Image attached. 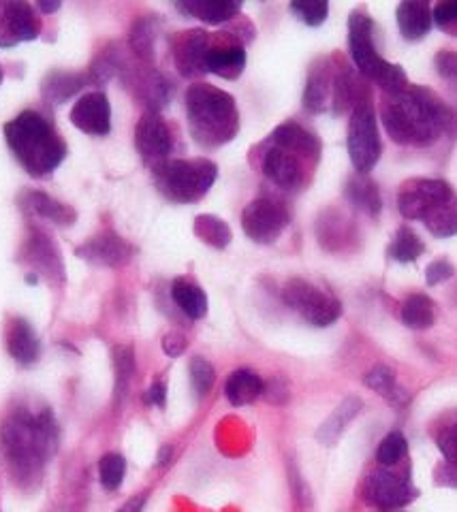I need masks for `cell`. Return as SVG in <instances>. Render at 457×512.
<instances>
[{"label":"cell","mask_w":457,"mask_h":512,"mask_svg":"<svg viewBox=\"0 0 457 512\" xmlns=\"http://www.w3.org/2000/svg\"><path fill=\"white\" fill-rule=\"evenodd\" d=\"M58 440L60 434L52 410H11L0 427V451L15 483L22 487L35 485L45 463L56 455Z\"/></svg>","instance_id":"6da1fadb"},{"label":"cell","mask_w":457,"mask_h":512,"mask_svg":"<svg viewBox=\"0 0 457 512\" xmlns=\"http://www.w3.org/2000/svg\"><path fill=\"white\" fill-rule=\"evenodd\" d=\"M453 109L425 86H408L396 96H385L383 124L391 141L400 146L425 148L455 126Z\"/></svg>","instance_id":"7a4b0ae2"},{"label":"cell","mask_w":457,"mask_h":512,"mask_svg":"<svg viewBox=\"0 0 457 512\" xmlns=\"http://www.w3.org/2000/svg\"><path fill=\"white\" fill-rule=\"evenodd\" d=\"M5 141L30 178L52 175L69 154L54 124L35 109H26L5 124Z\"/></svg>","instance_id":"3957f363"},{"label":"cell","mask_w":457,"mask_h":512,"mask_svg":"<svg viewBox=\"0 0 457 512\" xmlns=\"http://www.w3.org/2000/svg\"><path fill=\"white\" fill-rule=\"evenodd\" d=\"M184 101L188 131L201 148H220L238 135L240 114L229 92L210 84H193Z\"/></svg>","instance_id":"277c9868"},{"label":"cell","mask_w":457,"mask_h":512,"mask_svg":"<svg viewBox=\"0 0 457 512\" xmlns=\"http://www.w3.org/2000/svg\"><path fill=\"white\" fill-rule=\"evenodd\" d=\"M218 178V167L208 158L167 160L154 169V182L161 195L173 203H195L210 192Z\"/></svg>","instance_id":"5b68a950"},{"label":"cell","mask_w":457,"mask_h":512,"mask_svg":"<svg viewBox=\"0 0 457 512\" xmlns=\"http://www.w3.org/2000/svg\"><path fill=\"white\" fill-rule=\"evenodd\" d=\"M346 146H349V156L355 171L361 175H368L376 167L378 158H381V135H378L374 109L368 96H364V99L351 109L349 139H346Z\"/></svg>","instance_id":"8992f818"},{"label":"cell","mask_w":457,"mask_h":512,"mask_svg":"<svg viewBox=\"0 0 457 512\" xmlns=\"http://www.w3.org/2000/svg\"><path fill=\"white\" fill-rule=\"evenodd\" d=\"M282 297H285L287 306L302 314L312 327L334 325L342 314V303L336 297L323 293L321 288L302 278L289 280Z\"/></svg>","instance_id":"52a82bcc"},{"label":"cell","mask_w":457,"mask_h":512,"mask_svg":"<svg viewBox=\"0 0 457 512\" xmlns=\"http://www.w3.org/2000/svg\"><path fill=\"white\" fill-rule=\"evenodd\" d=\"M289 210L270 197L250 201L242 212V229L255 244H274L289 227Z\"/></svg>","instance_id":"ba28073f"},{"label":"cell","mask_w":457,"mask_h":512,"mask_svg":"<svg viewBox=\"0 0 457 512\" xmlns=\"http://www.w3.org/2000/svg\"><path fill=\"white\" fill-rule=\"evenodd\" d=\"M455 195L445 180H408L398 192V210L406 220H425L438 205Z\"/></svg>","instance_id":"9c48e42d"},{"label":"cell","mask_w":457,"mask_h":512,"mask_svg":"<svg viewBox=\"0 0 457 512\" xmlns=\"http://www.w3.org/2000/svg\"><path fill=\"white\" fill-rule=\"evenodd\" d=\"M135 148L148 167L159 169L169 160L173 137L159 111H146L135 126Z\"/></svg>","instance_id":"30bf717a"},{"label":"cell","mask_w":457,"mask_h":512,"mask_svg":"<svg viewBox=\"0 0 457 512\" xmlns=\"http://www.w3.org/2000/svg\"><path fill=\"white\" fill-rule=\"evenodd\" d=\"M41 28V18L33 5L22 0H0V47L35 41Z\"/></svg>","instance_id":"8fae6325"},{"label":"cell","mask_w":457,"mask_h":512,"mask_svg":"<svg viewBox=\"0 0 457 512\" xmlns=\"http://www.w3.org/2000/svg\"><path fill=\"white\" fill-rule=\"evenodd\" d=\"M349 50L355 67L374 82L376 75L383 71L387 60L376 52L374 24L370 15L364 11H353L349 18Z\"/></svg>","instance_id":"7c38bea8"},{"label":"cell","mask_w":457,"mask_h":512,"mask_svg":"<svg viewBox=\"0 0 457 512\" xmlns=\"http://www.w3.org/2000/svg\"><path fill=\"white\" fill-rule=\"evenodd\" d=\"M417 495L419 491L413 487L411 480L391 472L389 468L370 474L366 480V500L383 510L404 508L415 502Z\"/></svg>","instance_id":"4fadbf2b"},{"label":"cell","mask_w":457,"mask_h":512,"mask_svg":"<svg viewBox=\"0 0 457 512\" xmlns=\"http://www.w3.org/2000/svg\"><path fill=\"white\" fill-rule=\"evenodd\" d=\"M212 37L206 30L178 32L171 41V52L176 69L182 77H199L206 73V58L212 47Z\"/></svg>","instance_id":"5bb4252c"},{"label":"cell","mask_w":457,"mask_h":512,"mask_svg":"<svg viewBox=\"0 0 457 512\" xmlns=\"http://www.w3.org/2000/svg\"><path fill=\"white\" fill-rule=\"evenodd\" d=\"M306 160L299 158L297 154L278 148L270 143V148L265 150L261 158V169L265 178L270 180L274 186L295 192L304 186L306 182Z\"/></svg>","instance_id":"9a60e30c"},{"label":"cell","mask_w":457,"mask_h":512,"mask_svg":"<svg viewBox=\"0 0 457 512\" xmlns=\"http://www.w3.org/2000/svg\"><path fill=\"white\" fill-rule=\"evenodd\" d=\"M22 261L35 269V276H43L50 282L65 280V265L56 244L39 229H33L22 250Z\"/></svg>","instance_id":"2e32d148"},{"label":"cell","mask_w":457,"mask_h":512,"mask_svg":"<svg viewBox=\"0 0 457 512\" xmlns=\"http://www.w3.org/2000/svg\"><path fill=\"white\" fill-rule=\"evenodd\" d=\"M71 122L77 131H82L86 135H109V131H112V105H109V99L99 90L86 92L73 105Z\"/></svg>","instance_id":"e0dca14e"},{"label":"cell","mask_w":457,"mask_h":512,"mask_svg":"<svg viewBox=\"0 0 457 512\" xmlns=\"http://www.w3.org/2000/svg\"><path fill=\"white\" fill-rule=\"evenodd\" d=\"M82 261L94 267H120L133 259V246L114 231H103L90 237L86 244L75 250Z\"/></svg>","instance_id":"ac0fdd59"},{"label":"cell","mask_w":457,"mask_h":512,"mask_svg":"<svg viewBox=\"0 0 457 512\" xmlns=\"http://www.w3.org/2000/svg\"><path fill=\"white\" fill-rule=\"evenodd\" d=\"M246 67L244 43L233 35L212 37V47L206 58V73H214L223 79H238Z\"/></svg>","instance_id":"d6986e66"},{"label":"cell","mask_w":457,"mask_h":512,"mask_svg":"<svg viewBox=\"0 0 457 512\" xmlns=\"http://www.w3.org/2000/svg\"><path fill=\"white\" fill-rule=\"evenodd\" d=\"M270 143L278 148H285L299 158H304L306 163H317L321 158V141L319 137L310 133L306 126L297 122H285L280 124L276 131L270 135Z\"/></svg>","instance_id":"ffe728a7"},{"label":"cell","mask_w":457,"mask_h":512,"mask_svg":"<svg viewBox=\"0 0 457 512\" xmlns=\"http://www.w3.org/2000/svg\"><path fill=\"white\" fill-rule=\"evenodd\" d=\"M5 342L9 355L20 365H33L37 363L41 355V342L39 335L33 329V325L24 318H11L7 331H5Z\"/></svg>","instance_id":"44dd1931"},{"label":"cell","mask_w":457,"mask_h":512,"mask_svg":"<svg viewBox=\"0 0 457 512\" xmlns=\"http://www.w3.org/2000/svg\"><path fill=\"white\" fill-rule=\"evenodd\" d=\"M334 67L329 58H319L312 64L306 79V90H304V107L310 114H321L327 109L329 96L334 90Z\"/></svg>","instance_id":"7402d4cb"},{"label":"cell","mask_w":457,"mask_h":512,"mask_svg":"<svg viewBox=\"0 0 457 512\" xmlns=\"http://www.w3.org/2000/svg\"><path fill=\"white\" fill-rule=\"evenodd\" d=\"M20 203H22V207H24L26 212H30V214L37 216V218H43V220L54 222V224H60V227H71V224L77 218L73 207L60 203L54 197L45 195V192H39V190L24 192Z\"/></svg>","instance_id":"603a6c76"},{"label":"cell","mask_w":457,"mask_h":512,"mask_svg":"<svg viewBox=\"0 0 457 512\" xmlns=\"http://www.w3.org/2000/svg\"><path fill=\"white\" fill-rule=\"evenodd\" d=\"M396 18L398 28L406 41L425 39L434 26L432 7L428 3H419V0H406V3H400Z\"/></svg>","instance_id":"cb8c5ba5"},{"label":"cell","mask_w":457,"mask_h":512,"mask_svg":"<svg viewBox=\"0 0 457 512\" xmlns=\"http://www.w3.org/2000/svg\"><path fill=\"white\" fill-rule=\"evenodd\" d=\"M176 9L195 20L218 26L238 18L242 3H233V0H188V3H178Z\"/></svg>","instance_id":"d4e9b609"},{"label":"cell","mask_w":457,"mask_h":512,"mask_svg":"<svg viewBox=\"0 0 457 512\" xmlns=\"http://www.w3.org/2000/svg\"><path fill=\"white\" fill-rule=\"evenodd\" d=\"M90 82L86 73H73V71H50L41 82V94L47 103L62 105L80 92Z\"/></svg>","instance_id":"484cf974"},{"label":"cell","mask_w":457,"mask_h":512,"mask_svg":"<svg viewBox=\"0 0 457 512\" xmlns=\"http://www.w3.org/2000/svg\"><path fill=\"white\" fill-rule=\"evenodd\" d=\"M344 195L349 199L351 205H355L357 210L366 212L370 216H378L383 210V199H381V190H378L376 182L370 180L368 175L357 173L355 178L346 182Z\"/></svg>","instance_id":"4316f807"},{"label":"cell","mask_w":457,"mask_h":512,"mask_svg":"<svg viewBox=\"0 0 457 512\" xmlns=\"http://www.w3.org/2000/svg\"><path fill=\"white\" fill-rule=\"evenodd\" d=\"M265 382L259 374L250 370H235L225 384V395L233 406H248L263 395Z\"/></svg>","instance_id":"83f0119b"},{"label":"cell","mask_w":457,"mask_h":512,"mask_svg":"<svg viewBox=\"0 0 457 512\" xmlns=\"http://www.w3.org/2000/svg\"><path fill=\"white\" fill-rule=\"evenodd\" d=\"M171 297L176 301V306L193 320H199L208 314V297L203 293V288L193 284L186 278L173 280L171 284Z\"/></svg>","instance_id":"f1b7e54d"},{"label":"cell","mask_w":457,"mask_h":512,"mask_svg":"<svg viewBox=\"0 0 457 512\" xmlns=\"http://www.w3.org/2000/svg\"><path fill=\"white\" fill-rule=\"evenodd\" d=\"M361 410V399L359 397H349L338 406V410L329 416V419L321 425V429L317 431L319 442H323L325 446H332L334 442H338V438L342 436V431L346 429L355 416Z\"/></svg>","instance_id":"f546056e"},{"label":"cell","mask_w":457,"mask_h":512,"mask_svg":"<svg viewBox=\"0 0 457 512\" xmlns=\"http://www.w3.org/2000/svg\"><path fill=\"white\" fill-rule=\"evenodd\" d=\"M436 320V306L428 295H411L402 306V323L408 329L423 331L430 329Z\"/></svg>","instance_id":"4dcf8cb0"},{"label":"cell","mask_w":457,"mask_h":512,"mask_svg":"<svg viewBox=\"0 0 457 512\" xmlns=\"http://www.w3.org/2000/svg\"><path fill=\"white\" fill-rule=\"evenodd\" d=\"M114 406L118 408L126 391H129V384L135 374V352L133 346H116L114 348Z\"/></svg>","instance_id":"1f68e13d"},{"label":"cell","mask_w":457,"mask_h":512,"mask_svg":"<svg viewBox=\"0 0 457 512\" xmlns=\"http://www.w3.org/2000/svg\"><path fill=\"white\" fill-rule=\"evenodd\" d=\"M195 235L203 244H208L216 250H223L231 244V229L225 220H220L212 214H203L195 218Z\"/></svg>","instance_id":"d6a6232c"},{"label":"cell","mask_w":457,"mask_h":512,"mask_svg":"<svg viewBox=\"0 0 457 512\" xmlns=\"http://www.w3.org/2000/svg\"><path fill=\"white\" fill-rule=\"evenodd\" d=\"M423 224L434 237L440 239L457 235V195H453L443 205H438L436 210L423 220Z\"/></svg>","instance_id":"836d02e7"},{"label":"cell","mask_w":457,"mask_h":512,"mask_svg":"<svg viewBox=\"0 0 457 512\" xmlns=\"http://www.w3.org/2000/svg\"><path fill=\"white\" fill-rule=\"evenodd\" d=\"M366 387L376 391L381 397L389 399L391 404H402L406 402V391H402L396 382V374H393L391 367L387 365H376L372 372L366 376Z\"/></svg>","instance_id":"e575fe53"},{"label":"cell","mask_w":457,"mask_h":512,"mask_svg":"<svg viewBox=\"0 0 457 512\" xmlns=\"http://www.w3.org/2000/svg\"><path fill=\"white\" fill-rule=\"evenodd\" d=\"M154 41H156V22L152 18L137 20L131 28L129 45L133 54L144 64H150L154 58Z\"/></svg>","instance_id":"d590c367"},{"label":"cell","mask_w":457,"mask_h":512,"mask_svg":"<svg viewBox=\"0 0 457 512\" xmlns=\"http://www.w3.org/2000/svg\"><path fill=\"white\" fill-rule=\"evenodd\" d=\"M423 250L425 246L419 235L413 229L402 227L398 229L396 237H393V244L389 246V256L398 263H413L423 254Z\"/></svg>","instance_id":"8d00e7d4"},{"label":"cell","mask_w":457,"mask_h":512,"mask_svg":"<svg viewBox=\"0 0 457 512\" xmlns=\"http://www.w3.org/2000/svg\"><path fill=\"white\" fill-rule=\"evenodd\" d=\"M406 451H408V442L404 434H400V431H391V434H387L381 440V444H378L376 459L383 468H393L398 466L400 459L406 455Z\"/></svg>","instance_id":"74e56055"},{"label":"cell","mask_w":457,"mask_h":512,"mask_svg":"<svg viewBox=\"0 0 457 512\" xmlns=\"http://www.w3.org/2000/svg\"><path fill=\"white\" fill-rule=\"evenodd\" d=\"M126 474V459L118 453H107L99 461V478L107 491H116Z\"/></svg>","instance_id":"f35d334b"},{"label":"cell","mask_w":457,"mask_h":512,"mask_svg":"<svg viewBox=\"0 0 457 512\" xmlns=\"http://www.w3.org/2000/svg\"><path fill=\"white\" fill-rule=\"evenodd\" d=\"M214 380H216V374H214V367L210 361L201 359V357H195L191 361V384L193 389L199 397L208 395L210 389L214 387Z\"/></svg>","instance_id":"ab89813d"},{"label":"cell","mask_w":457,"mask_h":512,"mask_svg":"<svg viewBox=\"0 0 457 512\" xmlns=\"http://www.w3.org/2000/svg\"><path fill=\"white\" fill-rule=\"evenodd\" d=\"M289 9L308 26H321L329 13V5L323 3V0H314V3H306V0L304 3H291Z\"/></svg>","instance_id":"60d3db41"},{"label":"cell","mask_w":457,"mask_h":512,"mask_svg":"<svg viewBox=\"0 0 457 512\" xmlns=\"http://www.w3.org/2000/svg\"><path fill=\"white\" fill-rule=\"evenodd\" d=\"M434 24L447 32L451 37H457V0H449V3H438L432 9Z\"/></svg>","instance_id":"b9f144b4"},{"label":"cell","mask_w":457,"mask_h":512,"mask_svg":"<svg viewBox=\"0 0 457 512\" xmlns=\"http://www.w3.org/2000/svg\"><path fill=\"white\" fill-rule=\"evenodd\" d=\"M436 444L440 448V453L445 455V459L453 463V466H457V419L438 431Z\"/></svg>","instance_id":"7bdbcfd3"},{"label":"cell","mask_w":457,"mask_h":512,"mask_svg":"<svg viewBox=\"0 0 457 512\" xmlns=\"http://www.w3.org/2000/svg\"><path fill=\"white\" fill-rule=\"evenodd\" d=\"M436 73L447 79V82H457V52L453 50H440L434 58Z\"/></svg>","instance_id":"ee69618b"},{"label":"cell","mask_w":457,"mask_h":512,"mask_svg":"<svg viewBox=\"0 0 457 512\" xmlns=\"http://www.w3.org/2000/svg\"><path fill=\"white\" fill-rule=\"evenodd\" d=\"M453 274H455V269L449 261H434L428 265V269H425V282H428L430 286H438V284L451 280Z\"/></svg>","instance_id":"f6af8a7d"},{"label":"cell","mask_w":457,"mask_h":512,"mask_svg":"<svg viewBox=\"0 0 457 512\" xmlns=\"http://www.w3.org/2000/svg\"><path fill=\"white\" fill-rule=\"evenodd\" d=\"M144 399H146V404H150V406L165 408V402H167V387H165L163 382H154L152 387L146 391Z\"/></svg>","instance_id":"bcb514c9"},{"label":"cell","mask_w":457,"mask_h":512,"mask_svg":"<svg viewBox=\"0 0 457 512\" xmlns=\"http://www.w3.org/2000/svg\"><path fill=\"white\" fill-rule=\"evenodd\" d=\"M184 348H186V342H184L182 335H178V333H171V335H167V338L163 340V350L167 352L169 357L182 355Z\"/></svg>","instance_id":"7dc6e473"},{"label":"cell","mask_w":457,"mask_h":512,"mask_svg":"<svg viewBox=\"0 0 457 512\" xmlns=\"http://www.w3.org/2000/svg\"><path fill=\"white\" fill-rule=\"evenodd\" d=\"M146 506V495H137V498L126 502L118 512H141Z\"/></svg>","instance_id":"c3c4849f"},{"label":"cell","mask_w":457,"mask_h":512,"mask_svg":"<svg viewBox=\"0 0 457 512\" xmlns=\"http://www.w3.org/2000/svg\"><path fill=\"white\" fill-rule=\"evenodd\" d=\"M169 459H171V448H169V446H163L161 453H159V466H161V468L167 466Z\"/></svg>","instance_id":"681fc988"},{"label":"cell","mask_w":457,"mask_h":512,"mask_svg":"<svg viewBox=\"0 0 457 512\" xmlns=\"http://www.w3.org/2000/svg\"><path fill=\"white\" fill-rule=\"evenodd\" d=\"M35 7H37L39 11H43V13H54V11L60 9V3H37Z\"/></svg>","instance_id":"f907efd6"},{"label":"cell","mask_w":457,"mask_h":512,"mask_svg":"<svg viewBox=\"0 0 457 512\" xmlns=\"http://www.w3.org/2000/svg\"><path fill=\"white\" fill-rule=\"evenodd\" d=\"M3 79H5V71H3V64H0V84H3Z\"/></svg>","instance_id":"816d5d0a"},{"label":"cell","mask_w":457,"mask_h":512,"mask_svg":"<svg viewBox=\"0 0 457 512\" xmlns=\"http://www.w3.org/2000/svg\"><path fill=\"white\" fill-rule=\"evenodd\" d=\"M381 512H402L400 508H396V510H381Z\"/></svg>","instance_id":"f5cc1de1"}]
</instances>
